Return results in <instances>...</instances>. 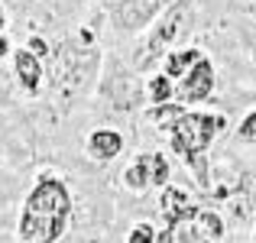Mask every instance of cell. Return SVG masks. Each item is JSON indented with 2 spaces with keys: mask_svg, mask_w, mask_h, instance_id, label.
Returning a JSON list of instances; mask_svg holds the SVG:
<instances>
[{
  "mask_svg": "<svg viewBox=\"0 0 256 243\" xmlns=\"http://www.w3.org/2000/svg\"><path fill=\"white\" fill-rule=\"evenodd\" d=\"M72 214V194L58 178H42L30 192L20 220V237L26 243H52L62 237Z\"/></svg>",
  "mask_w": 256,
  "mask_h": 243,
  "instance_id": "1",
  "label": "cell"
},
{
  "mask_svg": "<svg viewBox=\"0 0 256 243\" xmlns=\"http://www.w3.org/2000/svg\"><path fill=\"white\" fill-rule=\"evenodd\" d=\"M159 6H162V0H117V4L110 6V13H114V23H117L120 30L136 32L156 16Z\"/></svg>",
  "mask_w": 256,
  "mask_h": 243,
  "instance_id": "5",
  "label": "cell"
},
{
  "mask_svg": "<svg viewBox=\"0 0 256 243\" xmlns=\"http://www.w3.org/2000/svg\"><path fill=\"white\" fill-rule=\"evenodd\" d=\"M124 182H126V188H130V192H146V188L152 185V182H150V168H146V159L143 156H140L124 172Z\"/></svg>",
  "mask_w": 256,
  "mask_h": 243,
  "instance_id": "14",
  "label": "cell"
},
{
  "mask_svg": "<svg viewBox=\"0 0 256 243\" xmlns=\"http://www.w3.org/2000/svg\"><path fill=\"white\" fill-rule=\"evenodd\" d=\"M0 26H4V10H0Z\"/></svg>",
  "mask_w": 256,
  "mask_h": 243,
  "instance_id": "23",
  "label": "cell"
},
{
  "mask_svg": "<svg viewBox=\"0 0 256 243\" xmlns=\"http://www.w3.org/2000/svg\"><path fill=\"white\" fill-rule=\"evenodd\" d=\"M4 52H6V42H4V39H0V56H4Z\"/></svg>",
  "mask_w": 256,
  "mask_h": 243,
  "instance_id": "22",
  "label": "cell"
},
{
  "mask_svg": "<svg viewBox=\"0 0 256 243\" xmlns=\"http://www.w3.org/2000/svg\"><path fill=\"white\" fill-rule=\"evenodd\" d=\"M201 49H178V52H169V56H166V75L169 78H185L188 72L194 68V65L201 62Z\"/></svg>",
  "mask_w": 256,
  "mask_h": 243,
  "instance_id": "10",
  "label": "cell"
},
{
  "mask_svg": "<svg viewBox=\"0 0 256 243\" xmlns=\"http://www.w3.org/2000/svg\"><path fill=\"white\" fill-rule=\"evenodd\" d=\"M185 23H188V0H178V4H175L172 10H169V13H166V16L156 23V30H152L150 42L143 46L146 52H140V56H136V68H146V65L156 62V58L162 56L166 46L175 42V36H178V32L185 30Z\"/></svg>",
  "mask_w": 256,
  "mask_h": 243,
  "instance_id": "4",
  "label": "cell"
},
{
  "mask_svg": "<svg viewBox=\"0 0 256 243\" xmlns=\"http://www.w3.org/2000/svg\"><path fill=\"white\" fill-rule=\"evenodd\" d=\"M224 126H227L224 117H211V114H185V117L172 126V150L178 152L185 162L192 156H204V150L211 146L214 133L224 130Z\"/></svg>",
  "mask_w": 256,
  "mask_h": 243,
  "instance_id": "2",
  "label": "cell"
},
{
  "mask_svg": "<svg viewBox=\"0 0 256 243\" xmlns=\"http://www.w3.org/2000/svg\"><path fill=\"white\" fill-rule=\"evenodd\" d=\"M30 49H32V56H46V52H49L42 39H32V42H30Z\"/></svg>",
  "mask_w": 256,
  "mask_h": 243,
  "instance_id": "21",
  "label": "cell"
},
{
  "mask_svg": "<svg viewBox=\"0 0 256 243\" xmlns=\"http://www.w3.org/2000/svg\"><path fill=\"white\" fill-rule=\"evenodd\" d=\"M120 150H124V136L114 133V130H98V133H91V140H88V152H91V159H100V162L114 159Z\"/></svg>",
  "mask_w": 256,
  "mask_h": 243,
  "instance_id": "9",
  "label": "cell"
},
{
  "mask_svg": "<svg viewBox=\"0 0 256 243\" xmlns=\"http://www.w3.org/2000/svg\"><path fill=\"white\" fill-rule=\"evenodd\" d=\"M253 243H256V230H253Z\"/></svg>",
  "mask_w": 256,
  "mask_h": 243,
  "instance_id": "24",
  "label": "cell"
},
{
  "mask_svg": "<svg viewBox=\"0 0 256 243\" xmlns=\"http://www.w3.org/2000/svg\"><path fill=\"white\" fill-rule=\"evenodd\" d=\"M146 159V168H150V182L159 188L169 185V159H166V152H143Z\"/></svg>",
  "mask_w": 256,
  "mask_h": 243,
  "instance_id": "13",
  "label": "cell"
},
{
  "mask_svg": "<svg viewBox=\"0 0 256 243\" xmlns=\"http://www.w3.org/2000/svg\"><path fill=\"white\" fill-rule=\"evenodd\" d=\"M172 94H175V81L169 75H156L150 81V100L156 107H162V104H172Z\"/></svg>",
  "mask_w": 256,
  "mask_h": 243,
  "instance_id": "15",
  "label": "cell"
},
{
  "mask_svg": "<svg viewBox=\"0 0 256 243\" xmlns=\"http://www.w3.org/2000/svg\"><path fill=\"white\" fill-rule=\"evenodd\" d=\"M16 75H20V81H23L26 91H36V88H39L42 68H39V62H36L32 52H16Z\"/></svg>",
  "mask_w": 256,
  "mask_h": 243,
  "instance_id": "11",
  "label": "cell"
},
{
  "mask_svg": "<svg viewBox=\"0 0 256 243\" xmlns=\"http://www.w3.org/2000/svg\"><path fill=\"white\" fill-rule=\"evenodd\" d=\"M178 243H214V240L204 237V234H201L194 224H182L178 227Z\"/></svg>",
  "mask_w": 256,
  "mask_h": 243,
  "instance_id": "18",
  "label": "cell"
},
{
  "mask_svg": "<svg viewBox=\"0 0 256 243\" xmlns=\"http://www.w3.org/2000/svg\"><path fill=\"white\" fill-rule=\"evenodd\" d=\"M237 136L244 140V143H256V110L244 117V124L237 126Z\"/></svg>",
  "mask_w": 256,
  "mask_h": 243,
  "instance_id": "19",
  "label": "cell"
},
{
  "mask_svg": "<svg viewBox=\"0 0 256 243\" xmlns=\"http://www.w3.org/2000/svg\"><path fill=\"white\" fill-rule=\"evenodd\" d=\"M126 243H156V227L146 224V220H143V224H136L130 230V240H126Z\"/></svg>",
  "mask_w": 256,
  "mask_h": 243,
  "instance_id": "17",
  "label": "cell"
},
{
  "mask_svg": "<svg viewBox=\"0 0 256 243\" xmlns=\"http://www.w3.org/2000/svg\"><path fill=\"white\" fill-rule=\"evenodd\" d=\"M214 91V65L208 58H201L185 78L178 81V98L182 104H198V100H208Z\"/></svg>",
  "mask_w": 256,
  "mask_h": 243,
  "instance_id": "7",
  "label": "cell"
},
{
  "mask_svg": "<svg viewBox=\"0 0 256 243\" xmlns=\"http://www.w3.org/2000/svg\"><path fill=\"white\" fill-rule=\"evenodd\" d=\"M94 65H98V52L94 49H75V46H62L56 58V88L62 94H75L78 88L91 78Z\"/></svg>",
  "mask_w": 256,
  "mask_h": 243,
  "instance_id": "3",
  "label": "cell"
},
{
  "mask_svg": "<svg viewBox=\"0 0 256 243\" xmlns=\"http://www.w3.org/2000/svg\"><path fill=\"white\" fill-rule=\"evenodd\" d=\"M0 94H4V91H0Z\"/></svg>",
  "mask_w": 256,
  "mask_h": 243,
  "instance_id": "25",
  "label": "cell"
},
{
  "mask_svg": "<svg viewBox=\"0 0 256 243\" xmlns=\"http://www.w3.org/2000/svg\"><path fill=\"white\" fill-rule=\"evenodd\" d=\"M159 204H162V218H166V224H169V230H178L182 224H192L194 214L201 211V208L192 204L185 188H178V185H166Z\"/></svg>",
  "mask_w": 256,
  "mask_h": 243,
  "instance_id": "6",
  "label": "cell"
},
{
  "mask_svg": "<svg viewBox=\"0 0 256 243\" xmlns=\"http://www.w3.org/2000/svg\"><path fill=\"white\" fill-rule=\"evenodd\" d=\"M107 94H110L114 110H130V107H136V100H140V81L133 75H117Z\"/></svg>",
  "mask_w": 256,
  "mask_h": 243,
  "instance_id": "8",
  "label": "cell"
},
{
  "mask_svg": "<svg viewBox=\"0 0 256 243\" xmlns=\"http://www.w3.org/2000/svg\"><path fill=\"white\" fill-rule=\"evenodd\" d=\"M156 243H175V230H169V227H166V230H159L156 234Z\"/></svg>",
  "mask_w": 256,
  "mask_h": 243,
  "instance_id": "20",
  "label": "cell"
},
{
  "mask_svg": "<svg viewBox=\"0 0 256 243\" xmlns=\"http://www.w3.org/2000/svg\"><path fill=\"white\" fill-rule=\"evenodd\" d=\"M192 224L198 227V230L204 234V237H211L214 243H218V240L227 234V227H224V220H220V214H214V211H198Z\"/></svg>",
  "mask_w": 256,
  "mask_h": 243,
  "instance_id": "12",
  "label": "cell"
},
{
  "mask_svg": "<svg viewBox=\"0 0 256 243\" xmlns=\"http://www.w3.org/2000/svg\"><path fill=\"white\" fill-rule=\"evenodd\" d=\"M146 117H150L152 124H159V126H169V130H172V126L178 124L182 117H185V110H182V104H175V100H172V104H162V107H152V110L146 114Z\"/></svg>",
  "mask_w": 256,
  "mask_h": 243,
  "instance_id": "16",
  "label": "cell"
}]
</instances>
